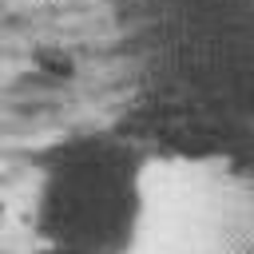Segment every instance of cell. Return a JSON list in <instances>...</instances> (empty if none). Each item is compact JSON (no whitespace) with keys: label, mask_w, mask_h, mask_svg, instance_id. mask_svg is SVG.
<instances>
[{"label":"cell","mask_w":254,"mask_h":254,"mask_svg":"<svg viewBox=\"0 0 254 254\" xmlns=\"http://www.w3.org/2000/svg\"><path fill=\"white\" fill-rule=\"evenodd\" d=\"M99 254H254V119L143 151L99 210Z\"/></svg>","instance_id":"1"}]
</instances>
